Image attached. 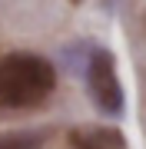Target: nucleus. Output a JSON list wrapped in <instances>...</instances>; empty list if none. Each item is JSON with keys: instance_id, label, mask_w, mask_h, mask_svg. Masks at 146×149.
I'll list each match as a JSON object with an SVG mask.
<instances>
[{"instance_id": "f257e3e1", "label": "nucleus", "mask_w": 146, "mask_h": 149, "mask_svg": "<svg viewBox=\"0 0 146 149\" xmlns=\"http://www.w3.org/2000/svg\"><path fill=\"white\" fill-rule=\"evenodd\" d=\"M57 73L37 53H7L0 56V106L33 109L53 93Z\"/></svg>"}, {"instance_id": "f03ea898", "label": "nucleus", "mask_w": 146, "mask_h": 149, "mask_svg": "<svg viewBox=\"0 0 146 149\" xmlns=\"http://www.w3.org/2000/svg\"><path fill=\"white\" fill-rule=\"evenodd\" d=\"M87 86H90L93 103L103 113H110V116L123 113V86H119V76H116V66H113V56L110 53H96L90 60Z\"/></svg>"}, {"instance_id": "7ed1b4c3", "label": "nucleus", "mask_w": 146, "mask_h": 149, "mask_svg": "<svg viewBox=\"0 0 146 149\" xmlns=\"http://www.w3.org/2000/svg\"><path fill=\"white\" fill-rule=\"evenodd\" d=\"M70 146L73 149H130L126 139L119 129H110V126H90V129H76L70 136Z\"/></svg>"}, {"instance_id": "20e7f679", "label": "nucleus", "mask_w": 146, "mask_h": 149, "mask_svg": "<svg viewBox=\"0 0 146 149\" xmlns=\"http://www.w3.org/2000/svg\"><path fill=\"white\" fill-rule=\"evenodd\" d=\"M0 149H30V143H23V139H7V143H0Z\"/></svg>"}]
</instances>
